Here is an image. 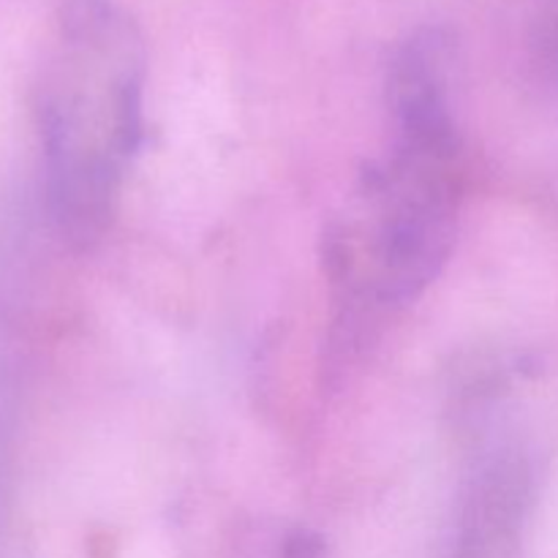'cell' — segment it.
I'll return each instance as SVG.
<instances>
[{"mask_svg":"<svg viewBox=\"0 0 558 558\" xmlns=\"http://www.w3.org/2000/svg\"><path fill=\"white\" fill-rule=\"evenodd\" d=\"M145 41L114 0H63L33 85L47 207L58 232L90 248L109 229L142 142Z\"/></svg>","mask_w":558,"mask_h":558,"instance_id":"cell-1","label":"cell"},{"mask_svg":"<svg viewBox=\"0 0 558 558\" xmlns=\"http://www.w3.org/2000/svg\"><path fill=\"white\" fill-rule=\"evenodd\" d=\"M363 194L376 207L368 267L347 287L349 298L409 303L447 262L461 205L458 125L398 129L392 158L363 174Z\"/></svg>","mask_w":558,"mask_h":558,"instance_id":"cell-2","label":"cell"},{"mask_svg":"<svg viewBox=\"0 0 558 558\" xmlns=\"http://www.w3.org/2000/svg\"><path fill=\"white\" fill-rule=\"evenodd\" d=\"M322 554V539L316 534L298 532L294 537H289L287 543V558H319Z\"/></svg>","mask_w":558,"mask_h":558,"instance_id":"cell-3","label":"cell"},{"mask_svg":"<svg viewBox=\"0 0 558 558\" xmlns=\"http://www.w3.org/2000/svg\"><path fill=\"white\" fill-rule=\"evenodd\" d=\"M548 5L554 9V20H556V27H558V0H548Z\"/></svg>","mask_w":558,"mask_h":558,"instance_id":"cell-4","label":"cell"}]
</instances>
